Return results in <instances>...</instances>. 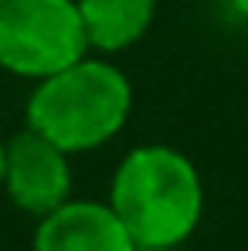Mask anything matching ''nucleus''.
Returning <instances> with one entry per match:
<instances>
[{"label":"nucleus","instance_id":"nucleus-2","mask_svg":"<svg viewBox=\"0 0 248 251\" xmlns=\"http://www.w3.org/2000/svg\"><path fill=\"white\" fill-rule=\"evenodd\" d=\"M133 112V82L106 54H85L68 68L34 82L24 126L65 153H92L116 139Z\"/></svg>","mask_w":248,"mask_h":251},{"label":"nucleus","instance_id":"nucleus-3","mask_svg":"<svg viewBox=\"0 0 248 251\" xmlns=\"http://www.w3.org/2000/svg\"><path fill=\"white\" fill-rule=\"evenodd\" d=\"M92 54L75 0H3L0 68L14 78L41 82Z\"/></svg>","mask_w":248,"mask_h":251},{"label":"nucleus","instance_id":"nucleus-7","mask_svg":"<svg viewBox=\"0 0 248 251\" xmlns=\"http://www.w3.org/2000/svg\"><path fill=\"white\" fill-rule=\"evenodd\" d=\"M228 3H231V10H235V14L248 24V0H228Z\"/></svg>","mask_w":248,"mask_h":251},{"label":"nucleus","instance_id":"nucleus-4","mask_svg":"<svg viewBox=\"0 0 248 251\" xmlns=\"http://www.w3.org/2000/svg\"><path fill=\"white\" fill-rule=\"evenodd\" d=\"M72 153L44 139L31 126L7 136V170L0 190L21 214H51L72 201Z\"/></svg>","mask_w":248,"mask_h":251},{"label":"nucleus","instance_id":"nucleus-8","mask_svg":"<svg viewBox=\"0 0 248 251\" xmlns=\"http://www.w3.org/2000/svg\"><path fill=\"white\" fill-rule=\"evenodd\" d=\"M3 170H7V139H0V187H3Z\"/></svg>","mask_w":248,"mask_h":251},{"label":"nucleus","instance_id":"nucleus-5","mask_svg":"<svg viewBox=\"0 0 248 251\" xmlns=\"http://www.w3.org/2000/svg\"><path fill=\"white\" fill-rule=\"evenodd\" d=\"M123 221L109 201H65L51 214L38 217L34 227V251H133Z\"/></svg>","mask_w":248,"mask_h":251},{"label":"nucleus","instance_id":"nucleus-9","mask_svg":"<svg viewBox=\"0 0 248 251\" xmlns=\"http://www.w3.org/2000/svg\"><path fill=\"white\" fill-rule=\"evenodd\" d=\"M133 251H177V248H133Z\"/></svg>","mask_w":248,"mask_h":251},{"label":"nucleus","instance_id":"nucleus-10","mask_svg":"<svg viewBox=\"0 0 248 251\" xmlns=\"http://www.w3.org/2000/svg\"><path fill=\"white\" fill-rule=\"evenodd\" d=\"M0 3H3V0H0Z\"/></svg>","mask_w":248,"mask_h":251},{"label":"nucleus","instance_id":"nucleus-6","mask_svg":"<svg viewBox=\"0 0 248 251\" xmlns=\"http://www.w3.org/2000/svg\"><path fill=\"white\" fill-rule=\"evenodd\" d=\"M92 54H119L146 38L157 21V0H75Z\"/></svg>","mask_w":248,"mask_h":251},{"label":"nucleus","instance_id":"nucleus-1","mask_svg":"<svg viewBox=\"0 0 248 251\" xmlns=\"http://www.w3.org/2000/svg\"><path fill=\"white\" fill-rule=\"evenodd\" d=\"M106 201L136 248H180L201 224L204 180L187 153L143 143L119 160Z\"/></svg>","mask_w":248,"mask_h":251}]
</instances>
